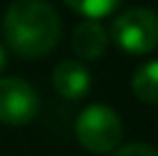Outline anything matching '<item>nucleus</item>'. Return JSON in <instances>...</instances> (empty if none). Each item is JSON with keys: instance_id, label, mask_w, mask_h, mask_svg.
<instances>
[{"instance_id": "obj_8", "label": "nucleus", "mask_w": 158, "mask_h": 156, "mask_svg": "<svg viewBox=\"0 0 158 156\" xmlns=\"http://www.w3.org/2000/svg\"><path fill=\"white\" fill-rule=\"evenodd\" d=\"M73 12L87 16V19H101V16H110L124 0H64Z\"/></svg>"}, {"instance_id": "obj_6", "label": "nucleus", "mask_w": 158, "mask_h": 156, "mask_svg": "<svg viewBox=\"0 0 158 156\" xmlns=\"http://www.w3.org/2000/svg\"><path fill=\"white\" fill-rule=\"evenodd\" d=\"M76 55L80 60H99L108 48V32L101 23H96L94 19L83 21L80 25H76L73 30V41H71Z\"/></svg>"}, {"instance_id": "obj_10", "label": "nucleus", "mask_w": 158, "mask_h": 156, "mask_svg": "<svg viewBox=\"0 0 158 156\" xmlns=\"http://www.w3.org/2000/svg\"><path fill=\"white\" fill-rule=\"evenodd\" d=\"M5 60H7V57H5V51H2V48H0V71H2V69H5Z\"/></svg>"}, {"instance_id": "obj_9", "label": "nucleus", "mask_w": 158, "mask_h": 156, "mask_svg": "<svg viewBox=\"0 0 158 156\" xmlns=\"http://www.w3.org/2000/svg\"><path fill=\"white\" fill-rule=\"evenodd\" d=\"M112 156H158V149L144 142H131V145H124V147H117Z\"/></svg>"}, {"instance_id": "obj_3", "label": "nucleus", "mask_w": 158, "mask_h": 156, "mask_svg": "<svg viewBox=\"0 0 158 156\" xmlns=\"http://www.w3.org/2000/svg\"><path fill=\"white\" fill-rule=\"evenodd\" d=\"M112 41L131 53L144 55L158 48V14L147 7H131L112 21Z\"/></svg>"}, {"instance_id": "obj_1", "label": "nucleus", "mask_w": 158, "mask_h": 156, "mask_svg": "<svg viewBox=\"0 0 158 156\" xmlns=\"http://www.w3.org/2000/svg\"><path fill=\"white\" fill-rule=\"evenodd\" d=\"M5 41L16 55L35 60L55 48L62 37V23L46 0H14L2 21Z\"/></svg>"}, {"instance_id": "obj_7", "label": "nucleus", "mask_w": 158, "mask_h": 156, "mask_svg": "<svg viewBox=\"0 0 158 156\" xmlns=\"http://www.w3.org/2000/svg\"><path fill=\"white\" fill-rule=\"evenodd\" d=\"M131 90L144 103H158V60L135 69L131 78Z\"/></svg>"}, {"instance_id": "obj_5", "label": "nucleus", "mask_w": 158, "mask_h": 156, "mask_svg": "<svg viewBox=\"0 0 158 156\" xmlns=\"http://www.w3.org/2000/svg\"><path fill=\"white\" fill-rule=\"evenodd\" d=\"M53 85L64 99H83L92 87V76L87 67L78 60H64L53 71Z\"/></svg>"}, {"instance_id": "obj_2", "label": "nucleus", "mask_w": 158, "mask_h": 156, "mask_svg": "<svg viewBox=\"0 0 158 156\" xmlns=\"http://www.w3.org/2000/svg\"><path fill=\"white\" fill-rule=\"evenodd\" d=\"M76 138L87 152H115L124 138V124L119 115L108 106H87L76 120Z\"/></svg>"}, {"instance_id": "obj_4", "label": "nucleus", "mask_w": 158, "mask_h": 156, "mask_svg": "<svg viewBox=\"0 0 158 156\" xmlns=\"http://www.w3.org/2000/svg\"><path fill=\"white\" fill-rule=\"evenodd\" d=\"M39 112V94L23 78H0V122L25 126Z\"/></svg>"}]
</instances>
